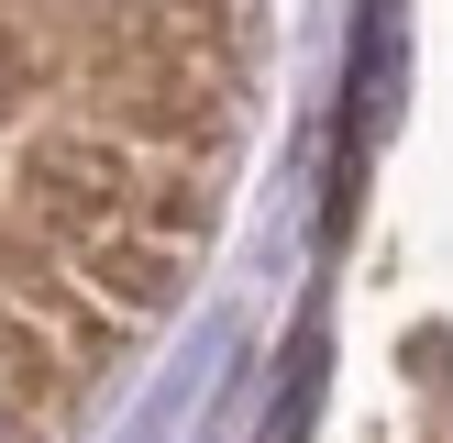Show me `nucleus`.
Listing matches in <instances>:
<instances>
[{"mask_svg": "<svg viewBox=\"0 0 453 443\" xmlns=\"http://www.w3.org/2000/svg\"><path fill=\"white\" fill-rule=\"evenodd\" d=\"M12 111H22V56L0 44V122H12Z\"/></svg>", "mask_w": 453, "mask_h": 443, "instance_id": "obj_1", "label": "nucleus"}]
</instances>
